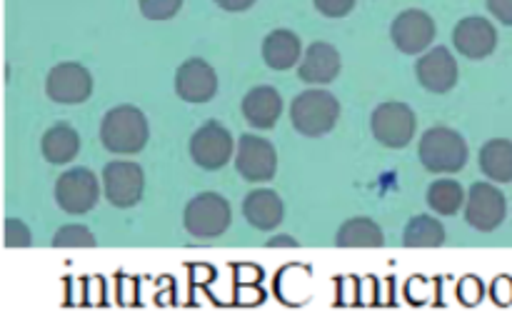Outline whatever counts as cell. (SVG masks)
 <instances>
[{
	"instance_id": "cell-1",
	"label": "cell",
	"mask_w": 512,
	"mask_h": 330,
	"mask_svg": "<svg viewBox=\"0 0 512 330\" xmlns=\"http://www.w3.org/2000/svg\"><path fill=\"white\" fill-rule=\"evenodd\" d=\"M100 140L110 153H140L148 143V120L135 105H118L105 113L100 123Z\"/></svg>"
},
{
	"instance_id": "cell-2",
	"label": "cell",
	"mask_w": 512,
	"mask_h": 330,
	"mask_svg": "<svg viewBox=\"0 0 512 330\" xmlns=\"http://www.w3.org/2000/svg\"><path fill=\"white\" fill-rule=\"evenodd\" d=\"M418 155L430 173H458L468 163V143L453 128L438 125L420 138Z\"/></svg>"
},
{
	"instance_id": "cell-3",
	"label": "cell",
	"mask_w": 512,
	"mask_h": 330,
	"mask_svg": "<svg viewBox=\"0 0 512 330\" xmlns=\"http://www.w3.org/2000/svg\"><path fill=\"white\" fill-rule=\"evenodd\" d=\"M293 128L308 138H320L330 133L340 118V103L328 90H305L293 100L290 108Z\"/></svg>"
},
{
	"instance_id": "cell-4",
	"label": "cell",
	"mask_w": 512,
	"mask_h": 330,
	"mask_svg": "<svg viewBox=\"0 0 512 330\" xmlns=\"http://www.w3.org/2000/svg\"><path fill=\"white\" fill-rule=\"evenodd\" d=\"M185 230L193 238H218L230 225V205L218 193H200L185 205Z\"/></svg>"
},
{
	"instance_id": "cell-5",
	"label": "cell",
	"mask_w": 512,
	"mask_h": 330,
	"mask_svg": "<svg viewBox=\"0 0 512 330\" xmlns=\"http://www.w3.org/2000/svg\"><path fill=\"white\" fill-rule=\"evenodd\" d=\"M103 185L105 198L115 208H133L145 190V173L138 163L128 160H113L103 168Z\"/></svg>"
},
{
	"instance_id": "cell-6",
	"label": "cell",
	"mask_w": 512,
	"mask_h": 330,
	"mask_svg": "<svg viewBox=\"0 0 512 330\" xmlns=\"http://www.w3.org/2000/svg\"><path fill=\"white\" fill-rule=\"evenodd\" d=\"M370 123H373V135L385 148H405L415 135L413 108L398 100L378 105Z\"/></svg>"
},
{
	"instance_id": "cell-7",
	"label": "cell",
	"mask_w": 512,
	"mask_h": 330,
	"mask_svg": "<svg viewBox=\"0 0 512 330\" xmlns=\"http://www.w3.org/2000/svg\"><path fill=\"white\" fill-rule=\"evenodd\" d=\"M100 185L93 170L88 168H73L63 173L55 183V200L60 208L70 215L88 213L95 203H98Z\"/></svg>"
},
{
	"instance_id": "cell-8",
	"label": "cell",
	"mask_w": 512,
	"mask_h": 330,
	"mask_svg": "<svg viewBox=\"0 0 512 330\" xmlns=\"http://www.w3.org/2000/svg\"><path fill=\"white\" fill-rule=\"evenodd\" d=\"M190 155L200 168L220 170L233 155V138L218 120H208L190 138Z\"/></svg>"
},
{
	"instance_id": "cell-9",
	"label": "cell",
	"mask_w": 512,
	"mask_h": 330,
	"mask_svg": "<svg viewBox=\"0 0 512 330\" xmlns=\"http://www.w3.org/2000/svg\"><path fill=\"white\" fill-rule=\"evenodd\" d=\"M235 168L250 183H265L275 178L278 170V153H275L270 140L258 138V135H243L235 155Z\"/></svg>"
},
{
	"instance_id": "cell-10",
	"label": "cell",
	"mask_w": 512,
	"mask_h": 330,
	"mask_svg": "<svg viewBox=\"0 0 512 330\" xmlns=\"http://www.w3.org/2000/svg\"><path fill=\"white\" fill-rule=\"evenodd\" d=\"M505 213H508V203H505V195L495 185L475 183L470 188L468 205H465V220L475 230L490 233V230H495L503 223Z\"/></svg>"
},
{
	"instance_id": "cell-11",
	"label": "cell",
	"mask_w": 512,
	"mask_h": 330,
	"mask_svg": "<svg viewBox=\"0 0 512 330\" xmlns=\"http://www.w3.org/2000/svg\"><path fill=\"white\" fill-rule=\"evenodd\" d=\"M45 90H48V98L55 100V103H85L93 93V78L80 63H60L48 73Z\"/></svg>"
},
{
	"instance_id": "cell-12",
	"label": "cell",
	"mask_w": 512,
	"mask_h": 330,
	"mask_svg": "<svg viewBox=\"0 0 512 330\" xmlns=\"http://www.w3.org/2000/svg\"><path fill=\"white\" fill-rule=\"evenodd\" d=\"M390 35H393V43L400 53L418 55L435 40V23L428 13L410 8L393 20Z\"/></svg>"
},
{
	"instance_id": "cell-13",
	"label": "cell",
	"mask_w": 512,
	"mask_h": 330,
	"mask_svg": "<svg viewBox=\"0 0 512 330\" xmlns=\"http://www.w3.org/2000/svg\"><path fill=\"white\" fill-rule=\"evenodd\" d=\"M175 93L188 103H208L218 93V73L200 58L185 60L175 73Z\"/></svg>"
},
{
	"instance_id": "cell-14",
	"label": "cell",
	"mask_w": 512,
	"mask_h": 330,
	"mask_svg": "<svg viewBox=\"0 0 512 330\" xmlns=\"http://www.w3.org/2000/svg\"><path fill=\"white\" fill-rule=\"evenodd\" d=\"M415 75L420 85L430 93H448L458 83V60L448 48H433L415 63Z\"/></svg>"
},
{
	"instance_id": "cell-15",
	"label": "cell",
	"mask_w": 512,
	"mask_h": 330,
	"mask_svg": "<svg viewBox=\"0 0 512 330\" xmlns=\"http://www.w3.org/2000/svg\"><path fill=\"white\" fill-rule=\"evenodd\" d=\"M453 43L465 58L483 60L498 45V30H495V25L490 20L475 18L473 15V18H465L455 25Z\"/></svg>"
},
{
	"instance_id": "cell-16",
	"label": "cell",
	"mask_w": 512,
	"mask_h": 330,
	"mask_svg": "<svg viewBox=\"0 0 512 330\" xmlns=\"http://www.w3.org/2000/svg\"><path fill=\"white\" fill-rule=\"evenodd\" d=\"M340 53L330 43H313L308 50H305V58L300 63V80L303 83H333L340 75Z\"/></svg>"
},
{
	"instance_id": "cell-17",
	"label": "cell",
	"mask_w": 512,
	"mask_h": 330,
	"mask_svg": "<svg viewBox=\"0 0 512 330\" xmlns=\"http://www.w3.org/2000/svg\"><path fill=\"white\" fill-rule=\"evenodd\" d=\"M280 113H283V98H280L278 90L270 88V85L253 88L243 98V115L253 128H273L280 120Z\"/></svg>"
},
{
	"instance_id": "cell-18",
	"label": "cell",
	"mask_w": 512,
	"mask_h": 330,
	"mask_svg": "<svg viewBox=\"0 0 512 330\" xmlns=\"http://www.w3.org/2000/svg\"><path fill=\"white\" fill-rule=\"evenodd\" d=\"M243 213H245V220H248L253 228L273 230L275 225H280V220H283L285 208H283V200H280V195L275 193V190L260 188L245 195Z\"/></svg>"
},
{
	"instance_id": "cell-19",
	"label": "cell",
	"mask_w": 512,
	"mask_h": 330,
	"mask_svg": "<svg viewBox=\"0 0 512 330\" xmlns=\"http://www.w3.org/2000/svg\"><path fill=\"white\" fill-rule=\"evenodd\" d=\"M40 150H43V158L48 160V163H55V165L70 163V160L80 153L78 130L70 128V125L65 123L53 125V128L43 135Z\"/></svg>"
},
{
	"instance_id": "cell-20",
	"label": "cell",
	"mask_w": 512,
	"mask_h": 330,
	"mask_svg": "<svg viewBox=\"0 0 512 330\" xmlns=\"http://www.w3.org/2000/svg\"><path fill=\"white\" fill-rule=\"evenodd\" d=\"M263 58L273 70H290L300 60V38L293 30H273L263 43Z\"/></svg>"
},
{
	"instance_id": "cell-21",
	"label": "cell",
	"mask_w": 512,
	"mask_h": 330,
	"mask_svg": "<svg viewBox=\"0 0 512 330\" xmlns=\"http://www.w3.org/2000/svg\"><path fill=\"white\" fill-rule=\"evenodd\" d=\"M480 170L490 180L512 183V140L495 138L480 148Z\"/></svg>"
},
{
	"instance_id": "cell-22",
	"label": "cell",
	"mask_w": 512,
	"mask_h": 330,
	"mask_svg": "<svg viewBox=\"0 0 512 330\" xmlns=\"http://www.w3.org/2000/svg\"><path fill=\"white\" fill-rule=\"evenodd\" d=\"M335 243H338L340 248H383L385 235L375 220L350 218L348 223L338 230Z\"/></svg>"
},
{
	"instance_id": "cell-23",
	"label": "cell",
	"mask_w": 512,
	"mask_h": 330,
	"mask_svg": "<svg viewBox=\"0 0 512 330\" xmlns=\"http://www.w3.org/2000/svg\"><path fill=\"white\" fill-rule=\"evenodd\" d=\"M445 243V228L433 215H415L403 233L405 248H440Z\"/></svg>"
},
{
	"instance_id": "cell-24",
	"label": "cell",
	"mask_w": 512,
	"mask_h": 330,
	"mask_svg": "<svg viewBox=\"0 0 512 330\" xmlns=\"http://www.w3.org/2000/svg\"><path fill=\"white\" fill-rule=\"evenodd\" d=\"M465 203V190L458 180H435L428 188V205L440 215H455Z\"/></svg>"
},
{
	"instance_id": "cell-25",
	"label": "cell",
	"mask_w": 512,
	"mask_h": 330,
	"mask_svg": "<svg viewBox=\"0 0 512 330\" xmlns=\"http://www.w3.org/2000/svg\"><path fill=\"white\" fill-rule=\"evenodd\" d=\"M55 248H95V235L83 225H65L53 235Z\"/></svg>"
},
{
	"instance_id": "cell-26",
	"label": "cell",
	"mask_w": 512,
	"mask_h": 330,
	"mask_svg": "<svg viewBox=\"0 0 512 330\" xmlns=\"http://www.w3.org/2000/svg\"><path fill=\"white\" fill-rule=\"evenodd\" d=\"M140 13L148 20H170L183 8V0H138Z\"/></svg>"
},
{
	"instance_id": "cell-27",
	"label": "cell",
	"mask_w": 512,
	"mask_h": 330,
	"mask_svg": "<svg viewBox=\"0 0 512 330\" xmlns=\"http://www.w3.org/2000/svg\"><path fill=\"white\" fill-rule=\"evenodd\" d=\"M30 243L33 240H30V230L25 228V223L15 218L5 220V245L8 248H28Z\"/></svg>"
},
{
	"instance_id": "cell-28",
	"label": "cell",
	"mask_w": 512,
	"mask_h": 330,
	"mask_svg": "<svg viewBox=\"0 0 512 330\" xmlns=\"http://www.w3.org/2000/svg\"><path fill=\"white\" fill-rule=\"evenodd\" d=\"M315 8L325 15V18H343L355 8V0H315Z\"/></svg>"
},
{
	"instance_id": "cell-29",
	"label": "cell",
	"mask_w": 512,
	"mask_h": 330,
	"mask_svg": "<svg viewBox=\"0 0 512 330\" xmlns=\"http://www.w3.org/2000/svg\"><path fill=\"white\" fill-rule=\"evenodd\" d=\"M460 298L465 300L468 305H475L480 298H483V285H480V280L475 278H468L460 283Z\"/></svg>"
},
{
	"instance_id": "cell-30",
	"label": "cell",
	"mask_w": 512,
	"mask_h": 330,
	"mask_svg": "<svg viewBox=\"0 0 512 330\" xmlns=\"http://www.w3.org/2000/svg\"><path fill=\"white\" fill-rule=\"evenodd\" d=\"M488 8L503 25H512V0H488Z\"/></svg>"
},
{
	"instance_id": "cell-31",
	"label": "cell",
	"mask_w": 512,
	"mask_h": 330,
	"mask_svg": "<svg viewBox=\"0 0 512 330\" xmlns=\"http://www.w3.org/2000/svg\"><path fill=\"white\" fill-rule=\"evenodd\" d=\"M493 298H495V303H500V305L512 303V280L510 278H498V280H495Z\"/></svg>"
},
{
	"instance_id": "cell-32",
	"label": "cell",
	"mask_w": 512,
	"mask_h": 330,
	"mask_svg": "<svg viewBox=\"0 0 512 330\" xmlns=\"http://www.w3.org/2000/svg\"><path fill=\"white\" fill-rule=\"evenodd\" d=\"M215 3L228 13H240V10H248L255 0H215Z\"/></svg>"
},
{
	"instance_id": "cell-33",
	"label": "cell",
	"mask_w": 512,
	"mask_h": 330,
	"mask_svg": "<svg viewBox=\"0 0 512 330\" xmlns=\"http://www.w3.org/2000/svg\"><path fill=\"white\" fill-rule=\"evenodd\" d=\"M280 243H285V245H295L293 240H290V238H273V240H270L268 245H280Z\"/></svg>"
}]
</instances>
